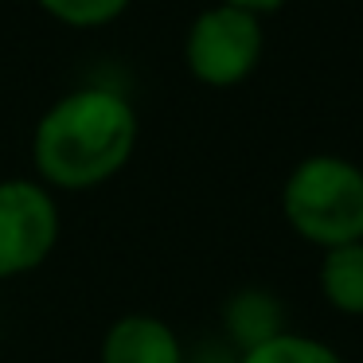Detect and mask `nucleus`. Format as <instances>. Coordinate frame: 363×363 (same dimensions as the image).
Masks as SVG:
<instances>
[{"label":"nucleus","instance_id":"4","mask_svg":"<svg viewBox=\"0 0 363 363\" xmlns=\"http://www.w3.org/2000/svg\"><path fill=\"white\" fill-rule=\"evenodd\" d=\"M63 211L55 191L35 176L0 180V281L28 277L55 254Z\"/></svg>","mask_w":363,"mask_h":363},{"label":"nucleus","instance_id":"3","mask_svg":"<svg viewBox=\"0 0 363 363\" xmlns=\"http://www.w3.org/2000/svg\"><path fill=\"white\" fill-rule=\"evenodd\" d=\"M266 55L262 16L230 4H207L184 32V67L207 90H235L250 82Z\"/></svg>","mask_w":363,"mask_h":363},{"label":"nucleus","instance_id":"1","mask_svg":"<svg viewBox=\"0 0 363 363\" xmlns=\"http://www.w3.org/2000/svg\"><path fill=\"white\" fill-rule=\"evenodd\" d=\"M141 121L121 90L74 86L40 113L32 129L35 180L51 191H94L133 160Z\"/></svg>","mask_w":363,"mask_h":363},{"label":"nucleus","instance_id":"10","mask_svg":"<svg viewBox=\"0 0 363 363\" xmlns=\"http://www.w3.org/2000/svg\"><path fill=\"white\" fill-rule=\"evenodd\" d=\"M211 4H230V9L254 12V16H269V12H281L289 0H211Z\"/></svg>","mask_w":363,"mask_h":363},{"label":"nucleus","instance_id":"2","mask_svg":"<svg viewBox=\"0 0 363 363\" xmlns=\"http://www.w3.org/2000/svg\"><path fill=\"white\" fill-rule=\"evenodd\" d=\"M281 219L316 250L363 242V168L340 152L297 160L281 184Z\"/></svg>","mask_w":363,"mask_h":363},{"label":"nucleus","instance_id":"6","mask_svg":"<svg viewBox=\"0 0 363 363\" xmlns=\"http://www.w3.org/2000/svg\"><path fill=\"white\" fill-rule=\"evenodd\" d=\"M223 328H227L230 344L238 352L258 347L266 340H274L277 332H285V305L277 293L246 285V289L230 293L227 305H223Z\"/></svg>","mask_w":363,"mask_h":363},{"label":"nucleus","instance_id":"7","mask_svg":"<svg viewBox=\"0 0 363 363\" xmlns=\"http://www.w3.org/2000/svg\"><path fill=\"white\" fill-rule=\"evenodd\" d=\"M316 285H320V297L332 313L363 316V242L320 250Z\"/></svg>","mask_w":363,"mask_h":363},{"label":"nucleus","instance_id":"9","mask_svg":"<svg viewBox=\"0 0 363 363\" xmlns=\"http://www.w3.org/2000/svg\"><path fill=\"white\" fill-rule=\"evenodd\" d=\"M35 4L63 28L98 32V28H110L113 20L125 16L133 0H35Z\"/></svg>","mask_w":363,"mask_h":363},{"label":"nucleus","instance_id":"5","mask_svg":"<svg viewBox=\"0 0 363 363\" xmlns=\"http://www.w3.org/2000/svg\"><path fill=\"white\" fill-rule=\"evenodd\" d=\"M98 363H188L184 344L168 320L152 313H125L106 328Z\"/></svg>","mask_w":363,"mask_h":363},{"label":"nucleus","instance_id":"8","mask_svg":"<svg viewBox=\"0 0 363 363\" xmlns=\"http://www.w3.org/2000/svg\"><path fill=\"white\" fill-rule=\"evenodd\" d=\"M238 363H347V359L324 340L285 328L274 340H266V344L238 352Z\"/></svg>","mask_w":363,"mask_h":363}]
</instances>
